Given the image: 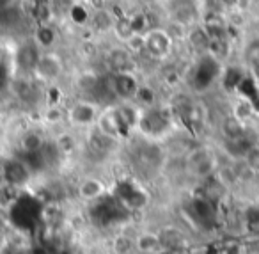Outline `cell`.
I'll list each match as a JSON object with an SVG mask.
<instances>
[{"label": "cell", "mask_w": 259, "mask_h": 254, "mask_svg": "<svg viewBox=\"0 0 259 254\" xmlns=\"http://www.w3.org/2000/svg\"><path fill=\"white\" fill-rule=\"evenodd\" d=\"M187 40L190 41V45H194L195 48L204 50V48L209 47L211 38L208 36V32L204 30V27H202V29H199V27H190V29H188V34H187Z\"/></svg>", "instance_id": "obj_19"}, {"label": "cell", "mask_w": 259, "mask_h": 254, "mask_svg": "<svg viewBox=\"0 0 259 254\" xmlns=\"http://www.w3.org/2000/svg\"><path fill=\"white\" fill-rule=\"evenodd\" d=\"M122 47L134 55H141L146 50V40H144V32H134L130 34L124 41H122Z\"/></svg>", "instance_id": "obj_17"}, {"label": "cell", "mask_w": 259, "mask_h": 254, "mask_svg": "<svg viewBox=\"0 0 259 254\" xmlns=\"http://www.w3.org/2000/svg\"><path fill=\"white\" fill-rule=\"evenodd\" d=\"M43 146H45V139H43V135H39L37 132H27L25 135L22 137V150L25 155L37 153Z\"/></svg>", "instance_id": "obj_18"}, {"label": "cell", "mask_w": 259, "mask_h": 254, "mask_svg": "<svg viewBox=\"0 0 259 254\" xmlns=\"http://www.w3.org/2000/svg\"><path fill=\"white\" fill-rule=\"evenodd\" d=\"M243 222L247 226L248 231L259 233V203H252L245 208Z\"/></svg>", "instance_id": "obj_20"}, {"label": "cell", "mask_w": 259, "mask_h": 254, "mask_svg": "<svg viewBox=\"0 0 259 254\" xmlns=\"http://www.w3.org/2000/svg\"><path fill=\"white\" fill-rule=\"evenodd\" d=\"M4 82V75H2V71H0V84Z\"/></svg>", "instance_id": "obj_26"}, {"label": "cell", "mask_w": 259, "mask_h": 254, "mask_svg": "<svg viewBox=\"0 0 259 254\" xmlns=\"http://www.w3.org/2000/svg\"><path fill=\"white\" fill-rule=\"evenodd\" d=\"M135 249L141 250V252H155V250L162 249L158 233H142V235H139L135 238Z\"/></svg>", "instance_id": "obj_16"}, {"label": "cell", "mask_w": 259, "mask_h": 254, "mask_svg": "<svg viewBox=\"0 0 259 254\" xmlns=\"http://www.w3.org/2000/svg\"><path fill=\"white\" fill-rule=\"evenodd\" d=\"M39 55H41L39 47H37L32 40L25 41V43L20 45L18 50H16V55H15L16 68L22 73H32L37 61H39Z\"/></svg>", "instance_id": "obj_9"}, {"label": "cell", "mask_w": 259, "mask_h": 254, "mask_svg": "<svg viewBox=\"0 0 259 254\" xmlns=\"http://www.w3.org/2000/svg\"><path fill=\"white\" fill-rule=\"evenodd\" d=\"M187 167L197 178H209L217 172V160L206 148H195L187 155Z\"/></svg>", "instance_id": "obj_7"}, {"label": "cell", "mask_w": 259, "mask_h": 254, "mask_svg": "<svg viewBox=\"0 0 259 254\" xmlns=\"http://www.w3.org/2000/svg\"><path fill=\"white\" fill-rule=\"evenodd\" d=\"M114 197L119 201V204H121L126 211L142 210L149 201L148 194L139 185H135L134 182H122L121 185H119L117 192L114 194Z\"/></svg>", "instance_id": "obj_8"}, {"label": "cell", "mask_w": 259, "mask_h": 254, "mask_svg": "<svg viewBox=\"0 0 259 254\" xmlns=\"http://www.w3.org/2000/svg\"><path fill=\"white\" fill-rule=\"evenodd\" d=\"M112 30L115 32V36L119 38V41H124L126 38L130 36V34H134V27H132V22H130V18H119L115 20L114 27H112Z\"/></svg>", "instance_id": "obj_23"}, {"label": "cell", "mask_w": 259, "mask_h": 254, "mask_svg": "<svg viewBox=\"0 0 259 254\" xmlns=\"http://www.w3.org/2000/svg\"><path fill=\"white\" fill-rule=\"evenodd\" d=\"M108 62H110V68L114 73H124V71H134L135 59L134 55L130 54L124 47L115 48L108 55Z\"/></svg>", "instance_id": "obj_11"}, {"label": "cell", "mask_w": 259, "mask_h": 254, "mask_svg": "<svg viewBox=\"0 0 259 254\" xmlns=\"http://www.w3.org/2000/svg\"><path fill=\"white\" fill-rule=\"evenodd\" d=\"M245 62H247L248 68L259 77V40L252 41V43L245 48Z\"/></svg>", "instance_id": "obj_21"}, {"label": "cell", "mask_w": 259, "mask_h": 254, "mask_svg": "<svg viewBox=\"0 0 259 254\" xmlns=\"http://www.w3.org/2000/svg\"><path fill=\"white\" fill-rule=\"evenodd\" d=\"M0 167H2V182L15 189L27 185L32 176V169L27 165L23 158H8L0 162Z\"/></svg>", "instance_id": "obj_6"}, {"label": "cell", "mask_w": 259, "mask_h": 254, "mask_svg": "<svg viewBox=\"0 0 259 254\" xmlns=\"http://www.w3.org/2000/svg\"><path fill=\"white\" fill-rule=\"evenodd\" d=\"M9 6H13V0H0V9L9 8Z\"/></svg>", "instance_id": "obj_25"}, {"label": "cell", "mask_w": 259, "mask_h": 254, "mask_svg": "<svg viewBox=\"0 0 259 254\" xmlns=\"http://www.w3.org/2000/svg\"><path fill=\"white\" fill-rule=\"evenodd\" d=\"M144 40H146L144 54H148L155 61H165L172 54L174 40L162 27H151V29H148L144 32Z\"/></svg>", "instance_id": "obj_3"}, {"label": "cell", "mask_w": 259, "mask_h": 254, "mask_svg": "<svg viewBox=\"0 0 259 254\" xmlns=\"http://www.w3.org/2000/svg\"><path fill=\"white\" fill-rule=\"evenodd\" d=\"M241 160L245 162V165H247L248 171L259 176V144H254V146L248 148L247 153L243 155Z\"/></svg>", "instance_id": "obj_22"}, {"label": "cell", "mask_w": 259, "mask_h": 254, "mask_svg": "<svg viewBox=\"0 0 259 254\" xmlns=\"http://www.w3.org/2000/svg\"><path fill=\"white\" fill-rule=\"evenodd\" d=\"M222 132L226 135L227 140H236V139H241V137L247 135V128H245V123L240 121L238 118L231 116L224 121L222 125Z\"/></svg>", "instance_id": "obj_14"}, {"label": "cell", "mask_w": 259, "mask_h": 254, "mask_svg": "<svg viewBox=\"0 0 259 254\" xmlns=\"http://www.w3.org/2000/svg\"><path fill=\"white\" fill-rule=\"evenodd\" d=\"M32 41L39 47L41 52H48L57 41V32L50 23H39L32 34Z\"/></svg>", "instance_id": "obj_12"}, {"label": "cell", "mask_w": 259, "mask_h": 254, "mask_svg": "<svg viewBox=\"0 0 259 254\" xmlns=\"http://www.w3.org/2000/svg\"><path fill=\"white\" fill-rule=\"evenodd\" d=\"M192 211L199 224H211L215 221V208H213L211 199L208 197H199V199L192 201Z\"/></svg>", "instance_id": "obj_13"}, {"label": "cell", "mask_w": 259, "mask_h": 254, "mask_svg": "<svg viewBox=\"0 0 259 254\" xmlns=\"http://www.w3.org/2000/svg\"><path fill=\"white\" fill-rule=\"evenodd\" d=\"M114 23H115V20L112 18L110 13L105 11V9H96V11L91 15V20H89V25H93V29L98 30V32L112 30Z\"/></svg>", "instance_id": "obj_15"}, {"label": "cell", "mask_w": 259, "mask_h": 254, "mask_svg": "<svg viewBox=\"0 0 259 254\" xmlns=\"http://www.w3.org/2000/svg\"><path fill=\"white\" fill-rule=\"evenodd\" d=\"M101 108L96 101L89 98H82L71 103V107L66 111V119L76 128H93L98 121Z\"/></svg>", "instance_id": "obj_2"}, {"label": "cell", "mask_w": 259, "mask_h": 254, "mask_svg": "<svg viewBox=\"0 0 259 254\" xmlns=\"http://www.w3.org/2000/svg\"><path fill=\"white\" fill-rule=\"evenodd\" d=\"M172 128H174V112L172 111L158 107V105L142 108L137 130L144 135V139L158 142L160 139L169 135V133L172 132Z\"/></svg>", "instance_id": "obj_1"}, {"label": "cell", "mask_w": 259, "mask_h": 254, "mask_svg": "<svg viewBox=\"0 0 259 254\" xmlns=\"http://www.w3.org/2000/svg\"><path fill=\"white\" fill-rule=\"evenodd\" d=\"M66 119V111H62L59 105H50L45 112V121L50 125H59Z\"/></svg>", "instance_id": "obj_24"}, {"label": "cell", "mask_w": 259, "mask_h": 254, "mask_svg": "<svg viewBox=\"0 0 259 254\" xmlns=\"http://www.w3.org/2000/svg\"><path fill=\"white\" fill-rule=\"evenodd\" d=\"M62 73H64V62H62V59L50 50L41 52L39 61H37L32 75L36 77L39 82L54 84L55 80L61 79Z\"/></svg>", "instance_id": "obj_5"}, {"label": "cell", "mask_w": 259, "mask_h": 254, "mask_svg": "<svg viewBox=\"0 0 259 254\" xmlns=\"http://www.w3.org/2000/svg\"><path fill=\"white\" fill-rule=\"evenodd\" d=\"M108 84H110L115 101H134L135 94H137L139 87H141V82L137 80L134 71L112 73L108 77Z\"/></svg>", "instance_id": "obj_4"}, {"label": "cell", "mask_w": 259, "mask_h": 254, "mask_svg": "<svg viewBox=\"0 0 259 254\" xmlns=\"http://www.w3.org/2000/svg\"><path fill=\"white\" fill-rule=\"evenodd\" d=\"M76 192H78L80 199L87 201V203H94V201L107 196V185L96 176H87L78 183Z\"/></svg>", "instance_id": "obj_10"}]
</instances>
